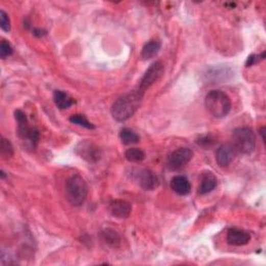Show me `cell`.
<instances>
[{
	"mask_svg": "<svg viewBox=\"0 0 266 266\" xmlns=\"http://www.w3.org/2000/svg\"><path fill=\"white\" fill-rule=\"evenodd\" d=\"M0 149H2V155L6 158H11L14 155V148H13L12 142L5 137H2V144H0Z\"/></svg>",
	"mask_w": 266,
	"mask_h": 266,
	"instance_id": "22",
	"label": "cell"
},
{
	"mask_svg": "<svg viewBox=\"0 0 266 266\" xmlns=\"http://www.w3.org/2000/svg\"><path fill=\"white\" fill-rule=\"evenodd\" d=\"M125 158L130 162H141L146 158V153L138 148H130L125 152Z\"/></svg>",
	"mask_w": 266,
	"mask_h": 266,
	"instance_id": "20",
	"label": "cell"
},
{
	"mask_svg": "<svg viewBox=\"0 0 266 266\" xmlns=\"http://www.w3.org/2000/svg\"><path fill=\"white\" fill-rule=\"evenodd\" d=\"M13 52H14V49H13L12 45L8 41L4 40L2 42V45H0V57H2L3 60H6L7 57H9L13 54Z\"/></svg>",
	"mask_w": 266,
	"mask_h": 266,
	"instance_id": "23",
	"label": "cell"
},
{
	"mask_svg": "<svg viewBox=\"0 0 266 266\" xmlns=\"http://www.w3.org/2000/svg\"><path fill=\"white\" fill-rule=\"evenodd\" d=\"M120 138L124 144H133L139 141L138 134L129 128H123L120 131Z\"/></svg>",
	"mask_w": 266,
	"mask_h": 266,
	"instance_id": "19",
	"label": "cell"
},
{
	"mask_svg": "<svg viewBox=\"0 0 266 266\" xmlns=\"http://www.w3.org/2000/svg\"><path fill=\"white\" fill-rule=\"evenodd\" d=\"M53 100L55 105L60 109H67L75 104V100L63 91H55L53 94Z\"/></svg>",
	"mask_w": 266,
	"mask_h": 266,
	"instance_id": "17",
	"label": "cell"
},
{
	"mask_svg": "<svg viewBox=\"0 0 266 266\" xmlns=\"http://www.w3.org/2000/svg\"><path fill=\"white\" fill-rule=\"evenodd\" d=\"M265 58V52H262L260 55H256V54H252L248 57L246 66L247 67H251L257 63H259L260 61H263Z\"/></svg>",
	"mask_w": 266,
	"mask_h": 266,
	"instance_id": "25",
	"label": "cell"
},
{
	"mask_svg": "<svg viewBox=\"0 0 266 266\" xmlns=\"http://www.w3.org/2000/svg\"><path fill=\"white\" fill-rule=\"evenodd\" d=\"M264 131H265V127H262L260 129V135L262 136V140L265 142V138H264Z\"/></svg>",
	"mask_w": 266,
	"mask_h": 266,
	"instance_id": "28",
	"label": "cell"
},
{
	"mask_svg": "<svg viewBox=\"0 0 266 266\" xmlns=\"http://www.w3.org/2000/svg\"><path fill=\"white\" fill-rule=\"evenodd\" d=\"M70 122L72 124H75V125H78L80 127H83V128H86V129H95V126L94 124H92L90 121H88L86 117L82 114H73L70 116Z\"/></svg>",
	"mask_w": 266,
	"mask_h": 266,
	"instance_id": "21",
	"label": "cell"
},
{
	"mask_svg": "<svg viewBox=\"0 0 266 266\" xmlns=\"http://www.w3.org/2000/svg\"><path fill=\"white\" fill-rule=\"evenodd\" d=\"M205 107L212 116L216 117V119H222L231 111L232 103L229 96L225 92L221 90H213L206 95Z\"/></svg>",
	"mask_w": 266,
	"mask_h": 266,
	"instance_id": "2",
	"label": "cell"
},
{
	"mask_svg": "<svg viewBox=\"0 0 266 266\" xmlns=\"http://www.w3.org/2000/svg\"><path fill=\"white\" fill-rule=\"evenodd\" d=\"M75 151L82 159L90 163L97 162L101 158L100 148L90 140L80 141L77 144Z\"/></svg>",
	"mask_w": 266,
	"mask_h": 266,
	"instance_id": "7",
	"label": "cell"
},
{
	"mask_svg": "<svg viewBox=\"0 0 266 266\" xmlns=\"http://www.w3.org/2000/svg\"><path fill=\"white\" fill-rule=\"evenodd\" d=\"M109 210L114 217L124 220L130 215L132 207L129 202L122 199H116L111 201L109 204Z\"/></svg>",
	"mask_w": 266,
	"mask_h": 266,
	"instance_id": "9",
	"label": "cell"
},
{
	"mask_svg": "<svg viewBox=\"0 0 266 266\" xmlns=\"http://www.w3.org/2000/svg\"><path fill=\"white\" fill-rule=\"evenodd\" d=\"M171 188L179 196H187L191 190V184L186 177L176 176L171 180Z\"/></svg>",
	"mask_w": 266,
	"mask_h": 266,
	"instance_id": "15",
	"label": "cell"
},
{
	"mask_svg": "<svg viewBox=\"0 0 266 266\" xmlns=\"http://www.w3.org/2000/svg\"><path fill=\"white\" fill-rule=\"evenodd\" d=\"M138 184L144 190H154L159 186V179L156 174L150 170H143L139 173Z\"/></svg>",
	"mask_w": 266,
	"mask_h": 266,
	"instance_id": "11",
	"label": "cell"
},
{
	"mask_svg": "<svg viewBox=\"0 0 266 266\" xmlns=\"http://www.w3.org/2000/svg\"><path fill=\"white\" fill-rule=\"evenodd\" d=\"M236 153L249 155L256 148V135L249 127L236 128L232 133V143Z\"/></svg>",
	"mask_w": 266,
	"mask_h": 266,
	"instance_id": "4",
	"label": "cell"
},
{
	"mask_svg": "<svg viewBox=\"0 0 266 266\" xmlns=\"http://www.w3.org/2000/svg\"><path fill=\"white\" fill-rule=\"evenodd\" d=\"M99 237L103 241V244L112 249H119L122 243L121 235L115 230L110 228L103 229L99 234Z\"/></svg>",
	"mask_w": 266,
	"mask_h": 266,
	"instance_id": "13",
	"label": "cell"
},
{
	"mask_svg": "<svg viewBox=\"0 0 266 266\" xmlns=\"http://www.w3.org/2000/svg\"><path fill=\"white\" fill-rule=\"evenodd\" d=\"M15 119L18 123V135L21 139L27 140L34 148L40 140V131L36 127H32L28 123L26 114L18 109L15 111Z\"/></svg>",
	"mask_w": 266,
	"mask_h": 266,
	"instance_id": "5",
	"label": "cell"
},
{
	"mask_svg": "<svg viewBox=\"0 0 266 266\" xmlns=\"http://www.w3.org/2000/svg\"><path fill=\"white\" fill-rule=\"evenodd\" d=\"M33 33H34V36L37 37V38H43L47 35V32L44 31V29H41V28H35Z\"/></svg>",
	"mask_w": 266,
	"mask_h": 266,
	"instance_id": "27",
	"label": "cell"
},
{
	"mask_svg": "<svg viewBox=\"0 0 266 266\" xmlns=\"http://www.w3.org/2000/svg\"><path fill=\"white\" fill-rule=\"evenodd\" d=\"M67 201L73 207H80L87 197V185L84 179L79 175H73L66 182L65 186Z\"/></svg>",
	"mask_w": 266,
	"mask_h": 266,
	"instance_id": "3",
	"label": "cell"
},
{
	"mask_svg": "<svg viewBox=\"0 0 266 266\" xmlns=\"http://www.w3.org/2000/svg\"><path fill=\"white\" fill-rule=\"evenodd\" d=\"M161 48V43L158 40H151L146 43L141 49L140 55L143 61H149L156 56Z\"/></svg>",
	"mask_w": 266,
	"mask_h": 266,
	"instance_id": "16",
	"label": "cell"
},
{
	"mask_svg": "<svg viewBox=\"0 0 266 266\" xmlns=\"http://www.w3.org/2000/svg\"><path fill=\"white\" fill-rule=\"evenodd\" d=\"M143 93L138 88L117 98L111 106V115L117 122H125L136 112L141 104Z\"/></svg>",
	"mask_w": 266,
	"mask_h": 266,
	"instance_id": "1",
	"label": "cell"
},
{
	"mask_svg": "<svg viewBox=\"0 0 266 266\" xmlns=\"http://www.w3.org/2000/svg\"><path fill=\"white\" fill-rule=\"evenodd\" d=\"M217 185V179L212 172H205L202 174L201 182L198 188L200 195H207L215 189Z\"/></svg>",
	"mask_w": 266,
	"mask_h": 266,
	"instance_id": "14",
	"label": "cell"
},
{
	"mask_svg": "<svg viewBox=\"0 0 266 266\" xmlns=\"http://www.w3.org/2000/svg\"><path fill=\"white\" fill-rule=\"evenodd\" d=\"M2 178H3V179H5V178H6V174H5V172H4V171H2Z\"/></svg>",
	"mask_w": 266,
	"mask_h": 266,
	"instance_id": "29",
	"label": "cell"
},
{
	"mask_svg": "<svg viewBox=\"0 0 266 266\" xmlns=\"http://www.w3.org/2000/svg\"><path fill=\"white\" fill-rule=\"evenodd\" d=\"M251 234L240 229H230L227 233V243L230 246L243 247L250 243Z\"/></svg>",
	"mask_w": 266,
	"mask_h": 266,
	"instance_id": "10",
	"label": "cell"
},
{
	"mask_svg": "<svg viewBox=\"0 0 266 266\" xmlns=\"http://www.w3.org/2000/svg\"><path fill=\"white\" fill-rule=\"evenodd\" d=\"M232 73L228 72V70H226L225 68H213L211 70H209L205 74V76L207 77V80L211 81L213 83L215 82H220V81H224L227 80L228 76H231Z\"/></svg>",
	"mask_w": 266,
	"mask_h": 266,
	"instance_id": "18",
	"label": "cell"
},
{
	"mask_svg": "<svg viewBox=\"0 0 266 266\" xmlns=\"http://www.w3.org/2000/svg\"><path fill=\"white\" fill-rule=\"evenodd\" d=\"M164 72V65L162 62L158 61L153 63L148 70L144 72L143 76L141 77L138 85V90L141 91L143 94L151 85H153L162 75Z\"/></svg>",
	"mask_w": 266,
	"mask_h": 266,
	"instance_id": "6",
	"label": "cell"
},
{
	"mask_svg": "<svg viewBox=\"0 0 266 266\" xmlns=\"http://www.w3.org/2000/svg\"><path fill=\"white\" fill-rule=\"evenodd\" d=\"M235 154H236V152L231 144L221 146L215 154V159H216L217 164L222 167H226V166L230 165L235 157Z\"/></svg>",
	"mask_w": 266,
	"mask_h": 266,
	"instance_id": "12",
	"label": "cell"
},
{
	"mask_svg": "<svg viewBox=\"0 0 266 266\" xmlns=\"http://www.w3.org/2000/svg\"><path fill=\"white\" fill-rule=\"evenodd\" d=\"M0 27L6 33H9L11 31V20L9 18V15L4 10L0 11Z\"/></svg>",
	"mask_w": 266,
	"mask_h": 266,
	"instance_id": "24",
	"label": "cell"
},
{
	"mask_svg": "<svg viewBox=\"0 0 266 266\" xmlns=\"http://www.w3.org/2000/svg\"><path fill=\"white\" fill-rule=\"evenodd\" d=\"M199 144L203 146V147H210L212 143H213V139L210 137V136H204L202 138H200V140L198 141Z\"/></svg>",
	"mask_w": 266,
	"mask_h": 266,
	"instance_id": "26",
	"label": "cell"
},
{
	"mask_svg": "<svg viewBox=\"0 0 266 266\" xmlns=\"http://www.w3.org/2000/svg\"><path fill=\"white\" fill-rule=\"evenodd\" d=\"M192 155V151L188 148H179L168 156L167 166L171 171H178L191 160Z\"/></svg>",
	"mask_w": 266,
	"mask_h": 266,
	"instance_id": "8",
	"label": "cell"
}]
</instances>
